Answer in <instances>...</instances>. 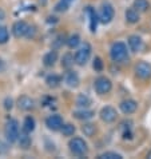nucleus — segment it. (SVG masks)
<instances>
[{
    "instance_id": "obj_24",
    "label": "nucleus",
    "mask_w": 151,
    "mask_h": 159,
    "mask_svg": "<svg viewBox=\"0 0 151 159\" xmlns=\"http://www.w3.org/2000/svg\"><path fill=\"white\" fill-rule=\"evenodd\" d=\"M76 104L79 106V107H88V106L91 104V99L88 98L87 95L80 94L78 96V99H76Z\"/></svg>"
},
{
    "instance_id": "obj_26",
    "label": "nucleus",
    "mask_w": 151,
    "mask_h": 159,
    "mask_svg": "<svg viewBox=\"0 0 151 159\" xmlns=\"http://www.w3.org/2000/svg\"><path fill=\"white\" fill-rule=\"evenodd\" d=\"M60 131H62V134H63L64 136H72L75 134V127L68 123V125H63V126H62Z\"/></svg>"
},
{
    "instance_id": "obj_21",
    "label": "nucleus",
    "mask_w": 151,
    "mask_h": 159,
    "mask_svg": "<svg viewBox=\"0 0 151 159\" xmlns=\"http://www.w3.org/2000/svg\"><path fill=\"white\" fill-rule=\"evenodd\" d=\"M60 82H62V78L57 76V75H55V74L48 75L47 79H46L47 86H48V87H52V88H56L57 86L60 84Z\"/></svg>"
},
{
    "instance_id": "obj_7",
    "label": "nucleus",
    "mask_w": 151,
    "mask_h": 159,
    "mask_svg": "<svg viewBox=\"0 0 151 159\" xmlns=\"http://www.w3.org/2000/svg\"><path fill=\"white\" fill-rule=\"evenodd\" d=\"M135 75L140 79H149L151 76V66L146 61H139L135 66Z\"/></svg>"
},
{
    "instance_id": "obj_27",
    "label": "nucleus",
    "mask_w": 151,
    "mask_h": 159,
    "mask_svg": "<svg viewBox=\"0 0 151 159\" xmlns=\"http://www.w3.org/2000/svg\"><path fill=\"white\" fill-rule=\"evenodd\" d=\"M72 64H74V56L68 52V54H66V55L63 56V60H62V66H63L64 68H70Z\"/></svg>"
},
{
    "instance_id": "obj_35",
    "label": "nucleus",
    "mask_w": 151,
    "mask_h": 159,
    "mask_svg": "<svg viewBox=\"0 0 151 159\" xmlns=\"http://www.w3.org/2000/svg\"><path fill=\"white\" fill-rule=\"evenodd\" d=\"M64 2H66V3H68V4H70L71 2H72V0H64Z\"/></svg>"
},
{
    "instance_id": "obj_17",
    "label": "nucleus",
    "mask_w": 151,
    "mask_h": 159,
    "mask_svg": "<svg viewBox=\"0 0 151 159\" xmlns=\"http://www.w3.org/2000/svg\"><path fill=\"white\" fill-rule=\"evenodd\" d=\"M126 20L128 23H138L139 21V12H138L135 8H128L126 11Z\"/></svg>"
},
{
    "instance_id": "obj_6",
    "label": "nucleus",
    "mask_w": 151,
    "mask_h": 159,
    "mask_svg": "<svg viewBox=\"0 0 151 159\" xmlns=\"http://www.w3.org/2000/svg\"><path fill=\"white\" fill-rule=\"evenodd\" d=\"M99 20L102 21V23H104V24H107L110 23L111 20H112V17H114V8L112 6H111L110 3H104L103 6H102L100 8V12H99Z\"/></svg>"
},
{
    "instance_id": "obj_3",
    "label": "nucleus",
    "mask_w": 151,
    "mask_h": 159,
    "mask_svg": "<svg viewBox=\"0 0 151 159\" xmlns=\"http://www.w3.org/2000/svg\"><path fill=\"white\" fill-rule=\"evenodd\" d=\"M68 147H70V151L76 157H83L88 150L87 143L82 138H72L68 143Z\"/></svg>"
},
{
    "instance_id": "obj_32",
    "label": "nucleus",
    "mask_w": 151,
    "mask_h": 159,
    "mask_svg": "<svg viewBox=\"0 0 151 159\" xmlns=\"http://www.w3.org/2000/svg\"><path fill=\"white\" fill-rule=\"evenodd\" d=\"M12 106H14V100H12L11 98H6V100H4V108H6V110H11Z\"/></svg>"
},
{
    "instance_id": "obj_22",
    "label": "nucleus",
    "mask_w": 151,
    "mask_h": 159,
    "mask_svg": "<svg viewBox=\"0 0 151 159\" xmlns=\"http://www.w3.org/2000/svg\"><path fill=\"white\" fill-rule=\"evenodd\" d=\"M74 116L76 119H80V120H88L94 116V111H90V110H82V111H76L74 114Z\"/></svg>"
},
{
    "instance_id": "obj_33",
    "label": "nucleus",
    "mask_w": 151,
    "mask_h": 159,
    "mask_svg": "<svg viewBox=\"0 0 151 159\" xmlns=\"http://www.w3.org/2000/svg\"><path fill=\"white\" fill-rule=\"evenodd\" d=\"M4 19H6V12H4L2 8H0V23L4 21Z\"/></svg>"
},
{
    "instance_id": "obj_16",
    "label": "nucleus",
    "mask_w": 151,
    "mask_h": 159,
    "mask_svg": "<svg viewBox=\"0 0 151 159\" xmlns=\"http://www.w3.org/2000/svg\"><path fill=\"white\" fill-rule=\"evenodd\" d=\"M56 60H57V52L56 51H50L44 55L43 64L46 66V67H52V66L56 63Z\"/></svg>"
},
{
    "instance_id": "obj_25",
    "label": "nucleus",
    "mask_w": 151,
    "mask_h": 159,
    "mask_svg": "<svg viewBox=\"0 0 151 159\" xmlns=\"http://www.w3.org/2000/svg\"><path fill=\"white\" fill-rule=\"evenodd\" d=\"M98 159H123V157L121 155V154H118V152L107 151V152L100 154V155L98 157Z\"/></svg>"
},
{
    "instance_id": "obj_31",
    "label": "nucleus",
    "mask_w": 151,
    "mask_h": 159,
    "mask_svg": "<svg viewBox=\"0 0 151 159\" xmlns=\"http://www.w3.org/2000/svg\"><path fill=\"white\" fill-rule=\"evenodd\" d=\"M92 67H94L95 71L100 72L102 70H103V61H102L100 58H95L94 59V63H92Z\"/></svg>"
},
{
    "instance_id": "obj_12",
    "label": "nucleus",
    "mask_w": 151,
    "mask_h": 159,
    "mask_svg": "<svg viewBox=\"0 0 151 159\" xmlns=\"http://www.w3.org/2000/svg\"><path fill=\"white\" fill-rule=\"evenodd\" d=\"M119 108H121V111L123 114H134L136 111V108H138V104H136V102L135 100H132V99H127V100H123L121 104H119Z\"/></svg>"
},
{
    "instance_id": "obj_10",
    "label": "nucleus",
    "mask_w": 151,
    "mask_h": 159,
    "mask_svg": "<svg viewBox=\"0 0 151 159\" xmlns=\"http://www.w3.org/2000/svg\"><path fill=\"white\" fill-rule=\"evenodd\" d=\"M28 27L30 25L25 23V21L19 20L12 25V34H14L15 38H23V36H25V34H27Z\"/></svg>"
},
{
    "instance_id": "obj_8",
    "label": "nucleus",
    "mask_w": 151,
    "mask_h": 159,
    "mask_svg": "<svg viewBox=\"0 0 151 159\" xmlns=\"http://www.w3.org/2000/svg\"><path fill=\"white\" fill-rule=\"evenodd\" d=\"M46 126L52 131L60 130L62 126H63V118L60 115H56V114L55 115H50L46 119Z\"/></svg>"
},
{
    "instance_id": "obj_4",
    "label": "nucleus",
    "mask_w": 151,
    "mask_h": 159,
    "mask_svg": "<svg viewBox=\"0 0 151 159\" xmlns=\"http://www.w3.org/2000/svg\"><path fill=\"white\" fill-rule=\"evenodd\" d=\"M91 56V46L88 43H84L83 46L79 48L76 51V54H75V63L79 64V66H84L88 61Z\"/></svg>"
},
{
    "instance_id": "obj_34",
    "label": "nucleus",
    "mask_w": 151,
    "mask_h": 159,
    "mask_svg": "<svg viewBox=\"0 0 151 159\" xmlns=\"http://www.w3.org/2000/svg\"><path fill=\"white\" fill-rule=\"evenodd\" d=\"M4 70H6V63H4V61L0 59V72H3Z\"/></svg>"
},
{
    "instance_id": "obj_19",
    "label": "nucleus",
    "mask_w": 151,
    "mask_h": 159,
    "mask_svg": "<svg viewBox=\"0 0 151 159\" xmlns=\"http://www.w3.org/2000/svg\"><path fill=\"white\" fill-rule=\"evenodd\" d=\"M66 83L70 86V87H78L79 86V76L76 72H72L70 71L66 76Z\"/></svg>"
},
{
    "instance_id": "obj_5",
    "label": "nucleus",
    "mask_w": 151,
    "mask_h": 159,
    "mask_svg": "<svg viewBox=\"0 0 151 159\" xmlns=\"http://www.w3.org/2000/svg\"><path fill=\"white\" fill-rule=\"evenodd\" d=\"M94 87H95V91L99 95H104V94H108V92L111 91V88H112V83H111V80L108 78L99 76L95 80Z\"/></svg>"
},
{
    "instance_id": "obj_36",
    "label": "nucleus",
    "mask_w": 151,
    "mask_h": 159,
    "mask_svg": "<svg viewBox=\"0 0 151 159\" xmlns=\"http://www.w3.org/2000/svg\"><path fill=\"white\" fill-rule=\"evenodd\" d=\"M147 158H150V159H151V151L149 152V155H147Z\"/></svg>"
},
{
    "instance_id": "obj_29",
    "label": "nucleus",
    "mask_w": 151,
    "mask_h": 159,
    "mask_svg": "<svg viewBox=\"0 0 151 159\" xmlns=\"http://www.w3.org/2000/svg\"><path fill=\"white\" fill-rule=\"evenodd\" d=\"M10 39V34H8V30L3 25H0V44H4L8 42Z\"/></svg>"
},
{
    "instance_id": "obj_18",
    "label": "nucleus",
    "mask_w": 151,
    "mask_h": 159,
    "mask_svg": "<svg viewBox=\"0 0 151 159\" xmlns=\"http://www.w3.org/2000/svg\"><path fill=\"white\" fill-rule=\"evenodd\" d=\"M35 119L32 116H25L24 122H23V131L24 132H28V134H31L34 130H35Z\"/></svg>"
},
{
    "instance_id": "obj_30",
    "label": "nucleus",
    "mask_w": 151,
    "mask_h": 159,
    "mask_svg": "<svg viewBox=\"0 0 151 159\" xmlns=\"http://www.w3.org/2000/svg\"><path fill=\"white\" fill-rule=\"evenodd\" d=\"M68 6H70L68 3H66L64 0H60V2L55 6V11H57V12H66L68 10Z\"/></svg>"
},
{
    "instance_id": "obj_9",
    "label": "nucleus",
    "mask_w": 151,
    "mask_h": 159,
    "mask_svg": "<svg viewBox=\"0 0 151 159\" xmlns=\"http://www.w3.org/2000/svg\"><path fill=\"white\" fill-rule=\"evenodd\" d=\"M117 110H115L114 107H111V106H106V107L102 108L100 111V118L102 120L106 122V123H111L114 122L115 119H117Z\"/></svg>"
},
{
    "instance_id": "obj_23",
    "label": "nucleus",
    "mask_w": 151,
    "mask_h": 159,
    "mask_svg": "<svg viewBox=\"0 0 151 159\" xmlns=\"http://www.w3.org/2000/svg\"><path fill=\"white\" fill-rule=\"evenodd\" d=\"M82 131L86 136H92L96 132V127H95V125H92V123H86V125H83Z\"/></svg>"
},
{
    "instance_id": "obj_20",
    "label": "nucleus",
    "mask_w": 151,
    "mask_h": 159,
    "mask_svg": "<svg viewBox=\"0 0 151 159\" xmlns=\"http://www.w3.org/2000/svg\"><path fill=\"white\" fill-rule=\"evenodd\" d=\"M138 12H146L150 8V3L147 0H134V7Z\"/></svg>"
},
{
    "instance_id": "obj_2",
    "label": "nucleus",
    "mask_w": 151,
    "mask_h": 159,
    "mask_svg": "<svg viewBox=\"0 0 151 159\" xmlns=\"http://www.w3.org/2000/svg\"><path fill=\"white\" fill-rule=\"evenodd\" d=\"M4 135H6V139L10 143L16 142L17 135H19V123L15 119H10L6 123V127H4Z\"/></svg>"
},
{
    "instance_id": "obj_15",
    "label": "nucleus",
    "mask_w": 151,
    "mask_h": 159,
    "mask_svg": "<svg viewBox=\"0 0 151 159\" xmlns=\"http://www.w3.org/2000/svg\"><path fill=\"white\" fill-rule=\"evenodd\" d=\"M142 39L139 36H136V35H132V36L128 38V47L131 48V51H134V52H138V51H140V48H142Z\"/></svg>"
},
{
    "instance_id": "obj_11",
    "label": "nucleus",
    "mask_w": 151,
    "mask_h": 159,
    "mask_svg": "<svg viewBox=\"0 0 151 159\" xmlns=\"http://www.w3.org/2000/svg\"><path fill=\"white\" fill-rule=\"evenodd\" d=\"M17 107L23 111H31L35 107V102L32 98H30L27 95H21L19 99H17Z\"/></svg>"
},
{
    "instance_id": "obj_13",
    "label": "nucleus",
    "mask_w": 151,
    "mask_h": 159,
    "mask_svg": "<svg viewBox=\"0 0 151 159\" xmlns=\"http://www.w3.org/2000/svg\"><path fill=\"white\" fill-rule=\"evenodd\" d=\"M17 142H19V146L21 148H24V150H27L31 147V143H32V140H31V136L28 132H20L19 135H17Z\"/></svg>"
},
{
    "instance_id": "obj_14",
    "label": "nucleus",
    "mask_w": 151,
    "mask_h": 159,
    "mask_svg": "<svg viewBox=\"0 0 151 159\" xmlns=\"http://www.w3.org/2000/svg\"><path fill=\"white\" fill-rule=\"evenodd\" d=\"M86 11H87L88 16H90V30H91V32H95L96 27H98V21H99V17H98L96 12L92 7H87Z\"/></svg>"
},
{
    "instance_id": "obj_28",
    "label": "nucleus",
    "mask_w": 151,
    "mask_h": 159,
    "mask_svg": "<svg viewBox=\"0 0 151 159\" xmlns=\"http://www.w3.org/2000/svg\"><path fill=\"white\" fill-rule=\"evenodd\" d=\"M79 43H80V38H79V35H72V36L68 38L67 40V46L70 48H75L79 46Z\"/></svg>"
},
{
    "instance_id": "obj_1",
    "label": "nucleus",
    "mask_w": 151,
    "mask_h": 159,
    "mask_svg": "<svg viewBox=\"0 0 151 159\" xmlns=\"http://www.w3.org/2000/svg\"><path fill=\"white\" fill-rule=\"evenodd\" d=\"M111 59L115 63H124L126 60H128V51H127V46L122 42H117L112 44L110 51Z\"/></svg>"
}]
</instances>
